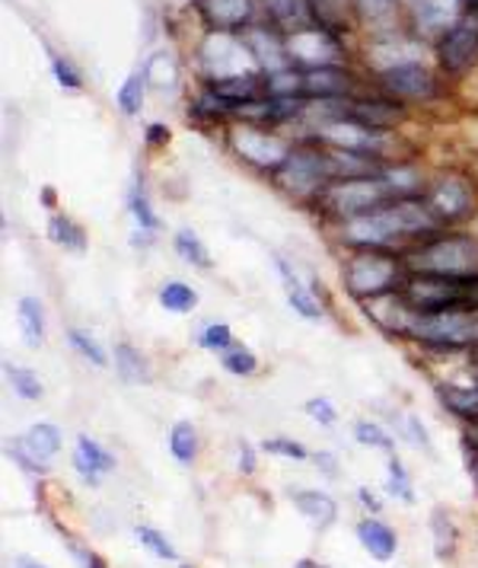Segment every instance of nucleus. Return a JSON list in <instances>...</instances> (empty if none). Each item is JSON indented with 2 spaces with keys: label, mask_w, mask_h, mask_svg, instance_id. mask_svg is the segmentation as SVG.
<instances>
[{
  "label": "nucleus",
  "mask_w": 478,
  "mask_h": 568,
  "mask_svg": "<svg viewBox=\"0 0 478 568\" xmlns=\"http://www.w3.org/2000/svg\"><path fill=\"white\" fill-rule=\"evenodd\" d=\"M408 275L411 272L403 253H389V250H354L342 265L345 291L360 304L403 291Z\"/></svg>",
  "instance_id": "f257e3e1"
},
{
  "label": "nucleus",
  "mask_w": 478,
  "mask_h": 568,
  "mask_svg": "<svg viewBox=\"0 0 478 568\" xmlns=\"http://www.w3.org/2000/svg\"><path fill=\"white\" fill-rule=\"evenodd\" d=\"M408 272L444 275V278H478V240L466 233H437L403 253Z\"/></svg>",
  "instance_id": "f03ea898"
},
{
  "label": "nucleus",
  "mask_w": 478,
  "mask_h": 568,
  "mask_svg": "<svg viewBox=\"0 0 478 568\" xmlns=\"http://www.w3.org/2000/svg\"><path fill=\"white\" fill-rule=\"evenodd\" d=\"M389 202H396V192H393V185L386 182L383 170H379L374 176L328 182L326 189L319 192V199H316V207L323 214H328L335 224H342V221H352V217H360V214H370V211L389 205Z\"/></svg>",
  "instance_id": "7ed1b4c3"
},
{
  "label": "nucleus",
  "mask_w": 478,
  "mask_h": 568,
  "mask_svg": "<svg viewBox=\"0 0 478 568\" xmlns=\"http://www.w3.org/2000/svg\"><path fill=\"white\" fill-rule=\"evenodd\" d=\"M405 338H415L434 352H472L478 348V311H411Z\"/></svg>",
  "instance_id": "20e7f679"
},
{
  "label": "nucleus",
  "mask_w": 478,
  "mask_h": 568,
  "mask_svg": "<svg viewBox=\"0 0 478 568\" xmlns=\"http://www.w3.org/2000/svg\"><path fill=\"white\" fill-rule=\"evenodd\" d=\"M403 297L418 313L478 311V278H444V275H408Z\"/></svg>",
  "instance_id": "39448f33"
},
{
  "label": "nucleus",
  "mask_w": 478,
  "mask_h": 568,
  "mask_svg": "<svg viewBox=\"0 0 478 568\" xmlns=\"http://www.w3.org/2000/svg\"><path fill=\"white\" fill-rule=\"evenodd\" d=\"M277 185L284 192H291L294 199H319V192L326 189L328 182H335V173H332V160H328V151H297L287 156V163L275 173Z\"/></svg>",
  "instance_id": "423d86ee"
},
{
  "label": "nucleus",
  "mask_w": 478,
  "mask_h": 568,
  "mask_svg": "<svg viewBox=\"0 0 478 568\" xmlns=\"http://www.w3.org/2000/svg\"><path fill=\"white\" fill-rule=\"evenodd\" d=\"M230 148L236 151L240 160H246L250 166L265 170V173H277L287 163V156L294 154V148L284 138L258 129V125H233L230 129Z\"/></svg>",
  "instance_id": "0eeeda50"
},
{
  "label": "nucleus",
  "mask_w": 478,
  "mask_h": 568,
  "mask_svg": "<svg viewBox=\"0 0 478 568\" xmlns=\"http://www.w3.org/2000/svg\"><path fill=\"white\" fill-rule=\"evenodd\" d=\"M202 61L211 80L258 74V61L246 45V39H236L233 32H211L202 45Z\"/></svg>",
  "instance_id": "6e6552de"
},
{
  "label": "nucleus",
  "mask_w": 478,
  "mask_h": 568,
  "mask_svg": "<svg viewBox=\"0 0 478 568\" xmlns=\"http://www.w3.org/2000/svg\"><path fill=\"white\" fill-rule=\"evenodd\" d=\"M61 444H64L61 428L51 425V422H39V425H32L26 435L10 440L7 454H10L13 464L20 466L23 473H29V476H45L51 469L49 460L61 450Z\"/></svg>",
  "instance_id": "1a4fd4ad"
},
{
  "label": "nucleus",
  "mask_w": 478,
  "mask_h": 568,
  "mask_svg": "<svg viewBox=\"0 0 478 568\" xmlns=\"http://www.w3.org/2000/svg\"><path fill=\"white\" fill-rule=\"evenodd\" d=\"M425 205L430 207V214L450 227V224H459L466 217L476 214V192H472V182L462 180V176H440L428 185L425 192Z\"/></svg>",
  "instance_id": "9d476101"
},
{
  "label": "nucleus",
  "mask_w": 478,
  "mask_h": 568,
  "mask_svg": "<svg viewBox=\"0 0 478 568\" xmlns=\"http://www.w3.org/2000/svg\"><path fill=\"white\" fill-rule=\"evenodd\" d=\"M287 52H291V64H301L303 71L335 68L342 61V45L323 27L303 29V32L287 36Z\"/></svg>",
  "instance_id": "9b49d317"
},
{
  "label": "nucleus",
  "mask_w": 478,
  "mask_h": 568,
  "mask_svg": "<svg viewBox=\"0 0 478 568\" xmlns=\"http://www.w3.org/2000/svg\"><path fill=\"white\" fill-rule=\"evenodd\" d=\"M440 64L454 74L469 71L478 61V10L466 13L447 36H440Z\"/></svg>",
  "instance_id": "f8f14e48"
},
{
  "label": "nucleus",
  "mask_w": 478,
  "mask_h": 568,
  "mask_svg": "<svg viewBox=\"0 0 478 568\" xmlns=\"http://www.w3.org/2000/svg\"><path fill=\"white\" fill-rule=\"evenodd\" d=\"M379 87L396 100H430L434 97V78H430L428 68H421L418 61L396 64V68L383 71Z\"/></svg>",
  "instance_id": "ddd939ff"
},
{
  "label": "nucleus",
  "mask_w": 478,
  "mask_h": 568,
  "mask_svg": "<svg viewBox=\"0 0 478 568\" xmlns=\"http://www.w3.org/2000/svg\"><path fill=\"white\" fill-rule=\"evenodd\" d=\"M462 3L466 0H411L415 27L425 36H447L466 17Z\"/></svg>",
  "instance_id": "4468645a"
},
{
  "label": "nucleus",
  "mask_w": 478,
  "mask_h": 568,
  "mask_svg": "<svg viewBox=\"0 0 478 568\" xmlns=\"http://www.w3.org/2000/svg\"><path fill=\"white\" fill-rule=\"evenodd\" d=\"M243 39H246V45H250L252 54H255L258 68H265L268 74H281V71H291V68H294V64H291V52H287V39H281L277 29H250Z\"/></svg>",
  "instance_id": "2eb2a0df"
},
{
  "label": "nucleus",
  "mask_w": 478,
  "mask_h": 568,
  "mask_svg": "<svg viewBox=\"0 0 478 568\" xmlns=\"http://www.w3.org/2000/svg\"><path fill=\"white\" fill-rule=\"evenodd\" d=\"M115 466H119V460L102 447L100 440H93L90 435H77L74 469L80 473V479H83L90 489H96V486H100V479L105 476V473H115Z\"/></svg>",
  "instance_id": "dca6fc26"
},
{
  "label": "nucleus",
  "mask_w": 478,
  "mask_h": 568,
  "mask_svg": "<svg viewBox=\"0 0 478 568\" xmlns=\"http://www.w3.org/2000/svg\"><path fill=\"white\" fill-rule=\"evenodd\" d=\"M357 540L364 546V552L377 562H393L399 552V537L389 524H383L379 517H364L357 524Z\"/></svg>",
  "instance_id": "f3484780"
},
{
  "label": "nucleus",
  "mask_w": 478,
  "mask_h": 568,
  "mask_svg": "<svg viewBox=\"0 0 478 568\" xmlns=\"http://www.w3.org/2000/svg\"><path fill=\"white\" fill-rule=\"evenodd\" d=\"M268 3V13H272V23L277 32H303V29L319 27V17L313 10V0H265Z\"/></svg>",
  "instance_id": "a211bd4d"
},
{
  "label": "nucleus",
  "mask_w": 478,
  "mask_h": 568,
  "mask_svg": "<svg viewBox=\"0 0 478 568\" xmlns=\"http://www.w3.org/2000/svg\"><path fill=\"white\" fill-rule=\"evenodd\" d=\"M199 7L214 32H236L252 20V0H202Z\"/></svg>",
  "instance_id": "6ab92c4d"
},
{
  "label": "nucleus",
  "mask_w": 478,
  "mask_h": 568,
  "mask_svg": "<svg viewBox=\"0 0 478 568\" xmlns=\"http://www.w3.org/2000/svg\"><path fill=\"white\" fill-rule=\"evenodd\" d=\"M287 498L294 501V508H297L316 530H328V527L335 524V517H338V505H335V498L326 495V491L291 489L287 491Z\"/></svg>",
  "instance_id": "aec40b11"
},
{
  "label": "nucleus",
  "mask_w": 478,
  "mask_h": 568,
  "mask_svg": "<svg viewBox=\"0 0 478 568\" xmlns=\"http://www.w3.org/2000/svg\"><path fill=\"white\" fill-rule=\"evenodd\" d=\"M352 90V78L342 68H316V71H303V97H316V100H338Z\"/></svg>",
  "instance_id": "412c9836"
},
{
  "label": "nucleus",
  "mask_w": 478,
  "mask_h": 568,
  "mask_svg": "<svg viewBox=\"0 0 478 568\" xmlns=\"http://www.w3.org/2000/svg\"><path fill=\"white\" fill-rule=\"evenodd\" d=\"M437 399L447 406V413H454L462 422H478V384H437Z\"/></svg>",
  "instance_id": "4be33fe9"
},
{
  "label": "nucleus",
  "mask_w": 478,
  "mask_h": 568,
  "mask_svg": "<svg viewBox=\"0 0 478 568\" xmlns=\"http://www.w3.org/2000/svg\"><path fill=\"white\" fill-rule=\"evenodd\" d=\"M17 323L23 333L26 348H42L45 345V307L39 297H20L17 301Z\"/></svg>",
  "instance_id": "5701e85b"
},
{
  "label": "nucleus",
  "mask_w": 478,
  "mask_h": 568,
  "mask_svg": "<svg viewBox=\"0 0 478 568\" xmlns=\"http://www.w3.org/2000/svg\"><path fill=\"white\" fill-rule=\"evenodd\" d=\"M430 537H434V556L437 559H450L456 546H459V527H456L450 511L440 508V505L430 511Z\"/></svg>",
  "instance_id": "b1692460"
},
{
  "label": "nucleus",
  "mask_w": 478,
  "mask_h": 568,
  "mask_svg": "<svg viewBox=\"0 0 478 568\" xmlns=\"http://www.w3.org/2000/svg\"><path fill=\"white\" fill-rule=\"evenodd\" d=\"M115 374H119L125 384H148V381H151V364H148V358H144L134 345L119 342V345H115Z\"/></svg>",
  "instance_id": "393cba45"
},
{
  "label": "nucleus",
  "mask_w": 478,
  "mask_h": 568,
  "mask_svg": "<svg viewBox=\"0 0 478 568\" xmlns=\"http://www.w3.org/2000/svg\"><path fill=\"white\" fill-rule=\"evenodd\" d=\"M45 231H49L51 243L54 246H64L68 253H83L87 250V233L68 214H51Z\"/></svg>",
  "instance_id": "a878e982"
},
{
  "label": "nucleus",
  "mask_w": 478,
  "mask_h": 568,
  "mask_svg": "<svg viewBox=\"0 0 478 568\" xmlns=\"http://www.w3.org/2000/svg\"><path fill=\"white\" fill-rule=\"evenodd\" d=\"M3 377H7V384L13 387V393L26 399V403H35V399H42L45 396V387H42V377L35 374V371H29V367H20V364L13 362H3Z\"/></svg>",
  "instance_id": "bb28decb"
},
{
  "label": "nucleus",
  "mask_w": 478,
  "mask_h": 568,
  "mask_svg": "<svg viewBox=\"0 0 478 568\" xmlns=\"http://www.w3.org/2000/svg\"><path fill=\"white\" fill-rule=\"evenodd\" d=\"M156 297H160V307L170 313H192L199 307V291L192 287V284L185 282H163L160 284V291H156Z\"/></svg>",
  "instance_id": "cd10ccee"
},
{
  "label": "nucleus",
  "mask_w": 478,
  "mask_h": 568,
  "mask_svg": "<svg viewBox=\"0 0 478 568\" xmlns=\"http://www.w3.org/2000/svg\"><path fill=\"white\" fill-rule=\"evenodd\" d=\"M144 80H148V87H156V90H176L179 83V64L176 58L170 52H156L148 58V64H144Z\"/></svg>",
  "instance_id": "c85d7f7f"
},
{
  "label": "nucleus",
  "mask_w": 478,
  "mask_h": 568,
  "mask_svg": "<svg viewBox=\"0 0 478 568\" xmlns=\"http://www.w3.org/2000/svg\"><path fill=\"white\" fill-rule=\"evenodd\" d=\"M128 214L134 217L138 231H160V217H156V211L151 207V199L144 192V180H134L131 189H128Z\"/></svg>",
  "instance_id": "c756f323"
},
{
  "label": "nucleus",
  "mask_w": 478,
  "mask_h": 568,
  "mask_svg": "<svg viewBox=\"0 0 478 568\" xmlns=\"http://www.w3.org/2000/svg\"><path fill=\"white\" fill-rule=\"evenodd\" d=\"M199 444H202V440H199V428H195L192 422H176V425H173V432H170V454L176 457L179 464H195Z\"/></svg>",
  "instance_id": "7c9ffc66"
},
{
  "label": "nucleus",
  "mask_w": 478,
  "mask_h": 568,
  "mask_svg": "<svg viewBox=\"0 0 478 568\" xmlns=\"http://www.w3.org/2000/svg\"><path fill=\"white\" fill-rule=\"evenodd\" d=\"M173 246H176V253L182 262H189V265H195V268H211L214 262H211V253H207V246L202 243V236L195 231H189V227H182L173 236Z\"/></svg>",
  "instance_id": "2f4dec72"
},
{
  "label": "nucleus",
  "mask_w": 478,
  "mask_h": 568,
  "mask_svg": "<svg viewBox=\"0 0 478 568\" xmlns=\"http://www.w3.org/2000/svg\"><path fill=\"white\" fill-rule=\"evenodd\" d=\"M68 342H71V348H74L83 362H90L93 367H109V355H105V348L96 342V336H90L83 329H68Z\"/></svg>",
  "instance_id": "473e14b6"
},
{
  "label": "nucleus",
  "mask_w": 478,
  "mask_h": 568,
  "mask_svg": "<svg viewBox=\"0 0 478 568\" xmlns=\"http://www.w3.org/2000/svg\"><path fill=\"white\" fill-rule=\"evenodd\" d=\"M386 491L393 495V498H399L405 505H415V491H411V476H408V469L403 466V460L393 454V460L386 466Z\"/></svg>",
  "instance_id": "72a5a7b5"
},
{
  "label": "nucleus",
  "mask_w": 478,
  "mask_h": 568,
  "mask_svg": "<svg viewBox=\"0 0 478 568\" xmlns=\"http://www.w3.org/2000/svg\"><path fill=\"white\" fill-rule=\"evenodd\" d=\"M144 90H148L144 71H134V74L122 83V90H119L115 103H119V109H122L125 115H138V112H141V105H144Z\"/></svg>",
  "instance_id": "f704fd0d"
},
{
  "label": "nucleus",
  "mask_w": 478,
  "mask_h": 568,
  "mask_svg": "<svg viewBox=\"0 0 478 568\" xmlns=\"http://www.w3.org/2000/svg\"><path fill=\"white\" fill-rule=\"evenodd\" d=\"M221 367L233 377H252L258 371V358L252 355L246 345H233L227 352H221Z\"/></svg>",
  "instance_id": "c9c22d12"
},
{
  "label": "nucleus",
  "mask_w": 478,
  "mask_h": 568,
  "mask_svg": "<svg viewBox=\"0 0 478 568\" xmlns=\"http://www.w3.org/2000/svg\"><path fill=\"white\" fill-rule=\"evenodd\" d=\"M287 304L294 307V313L297 316H303V320H309V323H319L323 316H326V311H323V304L316 301V291H309V287H291L287 291Z\"/></svg>",
  "instance_id": "e433bc0d"
},
{
  "label": "nucleus",
  "mask_w": 478,
  "mask_h": 568,
  "mask_svg": "<svg viewBox=\"0 0 478 568\" xmlns=\"http://www.w3.org/2000/svg\"><path fill=\"white\" fill-rule=\"evenodd\" d=\"M195 342L202 345L204 352H217V355L236 345V338H233V329H230L227 323H207V326H202V329H199Z\"/></svg>",
  "instance_id": "4c0bfd02"
},
{
  "label": "nucleus",
  "mask_w": 478,
  "mask_h": 568,
  "mask_svg": "<svg viewBox=\"0 0 478 568\" xmlns=\"http://www.w3.org/2000/svg\"><path fill=\"white\" fill-rule=\"evenodd\" d=\"M134 537H138V542H141L144 549H151L156 559H163V562H176L179 559L176 546L166 540L156 527H148V524H144V527H138V530H134Z\"/></svg>",
  "instance_id": "58836bf2"
},
{
  "label": "nucleus",
  "mask_w": 478,
  "mask_h": 568,
  "mask_svg": "<svg viewBox=\"0 0 478 568\" xmlns=\"http://www.w3.org/2000/svg\"><path fill=\"white\" fill-rule=\"evenodd\" d=\"M354 438H357V444H364V447H379V450H386V454H396V440L389 438V432H383L377 422L360 418V422L354 425Z\"/></svg>",
  "instance_id": "ea45409f"
},
{
  "label": "nucleus",
  "mask_w": 478,
  "mask_h": 568,
  "mask_svg": "<svg viewBox=\"0 0 478 568\" xmlns=\"http://www.w3.org/2000/svg\"><path fill=\"white\" fill-rule=\"evenodd\" d=\"M262 450H265V454H272V457H284V460H297V464H303V460H309V450L303 447L301 440H294V438H268V440H262Z\"/></svg>",
  "instance_id": "a19ab883"
},
{
  "label": "nucleus",
  "mask_w": 478,
  "mask_h": 568,
  "mask_svg": "<svg viewBox=\"0 0 478 568\" xmlns=\"http://www.w3.org/2000/svg\"><path fill=\"white\" fill-rule=\"evenodd\" d=\"M399 0H354V10L367 20V23H379L389 20L396 13Z\"/></svg>",
  "instance_id": "79ce46f5"
},
{
  "label": "nucleus",
  "mask_w": 478,
  "mask_h": 568,
  "mask_svg": "<svg viewBox=\"0 0 478 568\" xmlns=\"http://www.w3.org/2000/svg\"><path fill=\"white\" fill-rule=\"evenodd\" d=\"M49 61H51V74H54V80H58L64 90H80V87H83V80H80V74H77L71 61H64L61 54H49Z\"/></svg>",
  "instance_id": "37998d69"
},
{
  "label": "nucleus",
  "mask_w": 478,
  "mask_h": 568,
  "mask_svg": "<svg viewBox=\"0 0 478 568\" xmlns=\"http://www.w3.org/2000/svg\"><path fill=\"white\" fill-rule=\"evenodd\" d=\"M306 415H309L316 425H323V428H332V425L338 422V413H335L332 399H326V396H313V399H306Z\"/></svg>",
  "instance_id": "c03bdc74"
},
{
  "label": "nucleus",
  "mask_w": 478,
  "mask_h": 568,
  "mask_svg": "<svg viewBox=\"0 0 478 568\" xmlns=\"http://www.w3.org/2000/svg\"><path fill=\"white\" fill-rule=\"evenodd\" d=\"M68 549H71V556H74L80 568H109L102 562V556L96 549H90V546H83V542L68 540Z\"/></svg>",
  "instance_id": "a18cd8bd"
},
{
  "label": "nucleus",
  "mask_w": 478,
  "mask_h": 568,
  "mask_svg": "<svg viewBox=\"0 0 478 568\" xmlns=\"http://www.w3.org/2000/svg\"><path fill=\"white\" fill-rule=\"evenodd\" d=\"M236 454H240V473L243 476H252L255 473V450H252V444L246 438L236 440Z\"/></svg>",
  "instance_id": "49530a36"
},
{
  "label": "nucleus",
  "mask_w": 478,
  "mask_h": 568,
  "mask_svg": "<svg viewBox=\"0 0 478 568\" xmlns=\"http://www.w3.org/2000/svg\"><path fill=\"white\" fill-rule=\"evenodd\" d=\"M405 428H408V435H411V444H418V447L430 450L428 432H425V425H421V418H418V415H408V418H405Z\"/></svg>",
  "instance_id": "de8ad7c7"
},
{
  "label": "nucleus",
  "mask_w": 478,
  "mask_h": 568,
  "mask_svg": "<svg viewBox=\"0 0 478 568\" xmlns=\"http://www.w3.org/2000/svg\"><path fill=\"white\" fill-rule=\"evenodd\" d=\"M313 464L316 469L328 476V479H338V457L335 454H328V450H319V454H313Z\"/></svg>",
  "instance_id": "09e8293b"
},
{
  "label": "nucleus",
  "mask_w": 478,
  "mask_h": 568,
  "mask_svg": "<svg viewBox=\"0 0 478 568\" xmlns=\"http://www.w3.org/2000/svg\"><path fill=\"white\" fill-rule=\"evenodd\" d=\"M357 501H360V505H364L370 515H379V511H383V501H379V495L377 491L367 489V486H360V489H357Z\"/></svg>",
  "instance_id": "8fccbe9b"
},
{
  "label": "nucleus",
  "mask_w": 478,
  "mask_h": 568,
  "mask_svg": "<svg viewBox=\"0 0 478 568\" xmlns=\"http://www.w3.org/2000/svg\"><path fill=\"white\" fill-rule=\"evenodd\" d=\"M153 240V231H134V236H131V246H151Z\"/></svg>",
  "instance_id": "3c124183"
},
{
  "label": "nucleus",
  "mask_w": 478,
  "mask_h": 568,
  "mask_svg": "<svg viewBox=\"0 0 478 568\" xmlns=\"http://www.w3.org/2000/svg\"><path fill=\"white\" fill-rule=\"evenodd\" d=\"M166 138H170V134H166L163 125H151V129H148V141H151V144H163Z\"/></svg>",
  "instance_id": "603ef678"
},
{
  "label": "nucleus",
  "mask_w": 478,
  "mask_h": 568,
  "mask_svg": "<svg viewBox=\"0 0 478 568\" xmlns=\"http://www.w3.org/2000/svg\"><path fill=\"white\" fill-rule=\"evenodd\" d=\"M13 568H49V566H42V562H39V559H32V556H17Z\"/></svg>",
  "instance_id": "864d4df0"
},
{
  "label": "nucleus",
  "mask_w": 478,
  "mask_h": 568,
  "mask_svg": "<svg viewBox=\"0 0 478 568\" xmlns=\"http://www.w3.org/2000/svg\"><path fill=\"white\" fill-rule=\"evenodd\" d=\"M466 440L472 444V450H478V422H472V425H469V432H466Z\"/></svg>",
  "instance_id": "5fc2aeb1"
},
{
  "label": "nucleus",
  "mask_w": 478,
  "mask_h": 568,
  "mask_svg": "<svg viewBox=\"0 0 478 568\" xmlns=\"http://www.w3.org/2000/svg\"><path fill=\"white\" fill-rule=\"evenodd\" d=\"M294 568H326V566H319V562H313V559H301V562H294Z\"/></svg>",
  "instance_id": "6e6d98bb"
},
{
  "label": "nucleus",
  "mask_w": 478,
  "mask_h": 568,
  "mask_svg": "<svg viewBox=\"0 0 478 568\" xmlns=\"http://www.w3.org/2000/svg\"><path fill=\"white\" fill-rule=\"evenodd\" d=\"M469 3V10H478V0H466Z\"/></svg>",
  "instance_id": "4d7b16f0"
},
{
  "label": "nucleus",
  "mask_w": 478,
  "mask_h": 568,
  "mask_svg": "<svg viewBox=\"0 0 478 568\" xmlns=\"http://www.w3.org/2000/svg\"><path fill=\"white\" fill-rule=\"evenodd\" d=\"M472 469H476V479H478V450H476V464H472Z\"/></svg>",
  "instance_id": "13d9d810"
},
{
  "label": "nucleus",
  "mask_w": 478,
  "mask_h": 568,
  "mask_svg": "<svg viewBox=\"0 0 478 568\" xmlns=\"http://www.w3.org/2000/svg\"><path fill=\"white\" fill-rule=\"evenodd\" d=\"M179 568H195V566H192V562H182V566H179Z\"/></svg>",
  "instance_id": "bf43d9fd"
}]
</instances>
